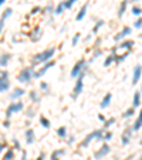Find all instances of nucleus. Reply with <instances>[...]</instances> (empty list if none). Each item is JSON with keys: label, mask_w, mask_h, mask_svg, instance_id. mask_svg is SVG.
Returning <instances> with one entry per match:
<instances>
[{"label": "nucleus", "mask_w": 142, "mask_h": 160, "mask_svg": "<svg viewBox=\"0 0 142 160\" xmlns=\"http://www.w3.org/2000/svg\"><path fill=\"white\" fill-rule=\"evenodd\" d=\"M54 54H55V48H54V47H50V48L41 51V53H37L33 57V65L48 63V61H51V58L54 57Z\"/></svg>", "instance_id": "1"}, {"label": "nucleus", "mask_w": 142, "mask_h": 160, "mask_svg": "<svg viewBox=\"0 0 142 160\" xmlns=\"http://www.w3.org/2000/svg\"><path fill=\"white\" fill-rule=\"evenodd\" d=\"M33 75H34V68L33 67H27V68H23L20 71V74L17 75V81L21 84H29L33 80Z\"/></svg>", "instance_id": "2"}, {"label": "nucleus", "mask_w": 142, "mask_h": 160, "mask_svg": "<svg viewBox=\"0 0 142 160\" xmlns=\"http://www.w3.org/2000/svg\"><path fill=\"white\" fill-rule=\"evenodd\" d=\"M87 65H88V64L85 63V60L77 61V63H75V65L73 67V70H71V72H70L71 78H78L82 72H87Z\"/></svg>", "instance_id": "3"}, {"label": "nucleus", "mask_w": 142, "mask_h": 160, "mask_svg": "<svg viewBox=\"0 0 142 160\" xmlns=\"http://www.w3.org/2000/svg\"><path fill=\"white\" fill-rule=\"evenodd\" d=\"M24 109V103L21 101H17V102H13L10 103L6 109V119H10L11 115L13 114H17V112H21Z\"/></svg>", "instance_id": "4"}, {"label": "nucleus", "mask_w": 142, "mask_h": 160, "mask_svg": "<svg viewBox=\"0 0 142 160\" xmlns=\"http://www.w3.org/2000/svg\"><path fill=\"white\" fill-rule=\"evenodd\" d=\"M84 75H85V72H82L81 75L77 78V81H75L74 89H73V93H71V98H73V99H77V98L80 97V93L82 92V89H84V82H82Z\"/></svg>", "instance_id": "5"}, {"label": "nucleus", "mask_w": 142, "mask_h": 160, "mask_svg": "<svg viewBox=\"0 0 142 160\" xmlns=\"http://www.w3.org/2000/svg\"><path fill=\"white\" fill-rule=\"evenodd\" d=\"M54 65H55V61H53V60L48 61V63H46V64H44V65H43V67H41L38 71H34L33 78H37V80H38V78H41V77L44 75V74L47 72V71L50 70V68L54 67Z\"/></svg>", "instance_id": "6"}, {"label": "nucleus", "mask_w": 142, "mask_h": 160, "mask_svg": "<svg viewBox=\"0 0 142 160\" xmlns=\"http://www.w3.org/2000/svg\"><path fill=\"white\" fill-rule=\"evenodd\" d=\"M111 152V147H109V145L108 143H104L101 147H100L97 152L94 153V159L95 160H100V159H102V157H105L107 154Z\"/></svg>", "instance_id": "7"}, {"label": "nucleus", "mask_w": 142, "mask_h": 160, "mask_svg": "<svg viewBox=\"0 0 142 160\" xmlns=\"http://www.w3.org/2000/svg\"><path fill=\"white\" fill-rule=\"evenodd\" d=\"M132 47H134V41L132 40H124L121 44H119L118 47H115L114 50H112V53H115V51H121V50H125V53H131L132 51Z\"/></svg>", "instance_id": "8"}, {"label": "nucleus", "mask_w": 142, "mask_h": 160, "mask_svg": "<svg viewBox=\"0 0 142 160\" xmlns=\"http://www.w3.org/2000/svg\"><path fill=\"white\" fill-rule=\"evenodd\" d=\"M41 36H43V30H41L40 27H34L33 30L29 33V38H30L33 43H37V41H40V38H41Z\"/></svg>", "instance_id": "9"}, {"label": "nucleus", "mask_w": 142, "mask_h": 160, "mask_svg": "<svg viewBox=\"0 0 142 160\" xmlns=\"http://www.w3.org/2000/svg\"><path fill=\"white\" fill-rule=\"evenodd\" d=\"M132 133H134L132 128H126V129L124 130V133H122V136H121V143L124 145V146H128V145L131 143Z\"/></svg>", "instance_id": "10"}, {"label": "nucleus", "mask_w": 142, "mask_h": 160, "mask_svg": "<svg viewBox=\"0 0 142 160\" xmlns=\"http://www.w3.org/2000/svg\"><path fill=\"white\" fill-rule=\"evenodd\" d=\"M141 77H142V65L138 64V65H135L134 72H132V85H136L139 82V80H141Z\"/></svg>", "instance_id": "11"}, {"label": "nucleus", "mask_w": 142, "mask_h": 160, "mask_svg": "<svg viewBox=\"0 0 142 160\" xmlns=\"http://www.w3.org/2000/svg\"><path fill=\"white\" fill-rule=\"evenodd\" d=\"M131 34V27H124L122 28V31H119L118 34H115L114 36V40L118 43V41H124V38H125L126 36H129Z\"/></svg>", "instance_id": "12"}, {"label": "nucleus", "mask_w": 142, "mask_h": 160, "mask_svg": "<svg viewBox=\"0 0 142 160\" xmlns=\"http://www.w3.org/2000/svg\"><path fill=\"white\" fill-rule=\"evenodd\" d=\"M24 137H26V143L27 145H33L34 140H36V133L31 128H29L26 132H24Z\"/></svg>", "instance_id": "13"}, {"label": "nucleus", "mask_w": 142, "mask_h": 160, "mask_svg": "<svg viewBox=\"0 0 142 160\" xmlns=\"http://www.w3.org/2000/svg\"><path fill=\"white\" fill-rule=\"evenodd\" d=\"M11 60V54L10 53H4L0 55V67L2 68H6L7 65H9V63H10Z\"/></svg>", "instance_id": "14"}, {"label": "nucleus", "mask_w": 142, "mask_h": 160, "mask_svg": "<svg viewBox=\"0 0 142 160\" xmlns=\"http://www.w3.org/2000/svg\"><path fill=\"white\" fill-rule=\"evenodd\" d=\"M112 101V93L108 92V93H105L104 98L101 99V103H100V106L102 108V109H105V108H108L109 106V103H111Z\"/></svg>", "instance_id": "15"}, {"label": "nucleus", "mask_w": 142, "mask_h": 160, "mask_svg": "<svg viewBox=\"0 0 142 160\" xmlns=\"http://www.w3.org/2000/svg\"><path fill=\"white\" fill-rule=\"evenodd\" d=\"M24 93H26V91H24L23 88H16V89L10 93V99H13V101L20 99L21 97H24Z\"/></svg>", "instance_id": "16"}, {"label": "nucleus", "mask_w": 142, "mask_h": 160, "mask_svg": "<svg viewBox=\"0 0 142 160\" xmlns=\"http://www.w3.org/2000/svg\"><path fill=\"white\" fill-rule=\"evenodd\" d=\"M87 10H88V4L85 3L84 6L80 9V11H78V14L75 16V20L77 21H81V20H84V17H85V14H87Z\"/></svg>", "instance_id": "17"}, {"label": "nucleus", "mask_w": 142, "mask_h": 160, "mask_svg": "<svg viewBox=\"0 0 142 160\" xmlns=\"http://www.w3.org/2000/svg\"><path fill=\"white\" fill-rule=\"evenodd\" d=\"M141 128H142V109H141V112H139L136 120L134 122V125H132V130H134V132H136V130H139Z\"/></svg>", "instance_id": "18"}, {"label": "nucleus", "mask_w": 142, "mask_h": 160, "mask_svg": "<svg viewBox=\"0 0 142 160\" xmlns=\"http://www.w3.org/2000/svg\"><path fill=\"white\" fill-rule=\"evenodd\" d=\"M94 139H95V135H94V132H91V133H88L87 136H85V139L81 142V145H80V146H81V147H87Z\"/></svg>", "instance_id": "19"}, {"label": "nucleus", "mask_w": 142, "mask_h": 160, "mask_svg": "<svg viewBox=\"0 0 142 160\" xmlns=\"http://www.w3.org/2000/svg\"><path fill=\"white\" fill-rule=\"evenodd\" d=\"M64 154H65V150L64 149H57V150H54V152L51 153L50 159L51 160H60V157L64 156Z\"/></svg>", "instance_id": "20"}, {"label": "nucleus", "mask_w": 142, "mask_h": 160, "mask_svg": "<svg viewBox=\"0 0 142 160\" xmlns=\"http://www.w3.org/2000/svg\"><path fill=\"white\" fill-rule=\"evenodd\" d=\"M141 105V92H135L132 98V108H138Z\"/></svg>", "instance_id": "21"}, {"label": "nucleus", "mask_w": 142, "mask_h": 160, "mask_svg": "<svg viewBox=\"0 0 142 160\" xmlns=\"http://www.w3.org/2000/svg\"><path fill=\"white\" fill-rule=\"evenodd\" d=\"M126 7H128V0H122L121 6H119V9H118V17H119V19L124 16V13H125V10H126Z\"/></svg>", "instance_id": "22"}, {"label": "nucleus", "mask_w": 142, "mask_h": 160, "mask_svg": "<svg viewBox=\"0 0 142 160\" xmlns=\"http://www.w3.org/2000/svg\"><path fill=\"white\" fill-rule=\"evenodd\" d=\"M9 89H10V81H9V80L2 81V82H0V93L7 92Z\"/></svg>", "instance_id": "23"}, {"label": "nucleus", "mask_w": 142, "mask_h": 160, "mask_svg": "<svg viewBox=\"0 0 142 160\" xmlns=\"http://www.w3.org/2000/svg\"><path fill=\"white\" fill-rule=\"evenodd\" d=\"M40 125L44 128V129H50L51 128V122L46 116H40Z\"/></svg>", "instance_id": "24"}, {"label": "nucleus", "mask_w": 142, "mask_h": 160, "mask_svg": "<svg viewBox=\"0 0 142 160\" xmlns=\"http://www.w3.org/2000/svg\"><path fill=\"white\" fill-rule=\"evenodd\" d=\"M134 115H135V108H128V109L124 112L122 118H124V119H129V118H132Z\"/></svg>", "instance_id": "25"}, {"label": "nucleus", "mask_w": 142, "mask_h": 160, "mask_svg": "<svg viewBox=\"0 0 142 160\" xmlns=\"http://www.w3.org/2000/svg\"><path fill=\"white\" fill-rule=\"evenodd\" d=\"M3 160H14V150L13 149H6V153L3 156Z\"/></svg>", "instance_id": "26"}, {"label": "nucleus", "mask_w": 142, "mask_h": 160, "mask_svg": "<svg viewBox=\"0 0 142 160\" xmlns=\"http://www.w3.org/2000/svg\"><path fill=\"white\" fill-rule=\"evenodd\" d=\"M57 136L61 137V139H65V137H67V128H64V126L58 128L57 129Z\"/></svg>", "instance_id": "27"}, {"label": "nucleus", "mask_w": 142, "mask_h": 160, "mask_svg": "<svg viewBox=\"0 0 142 160\" xmlns=\"http://www.w3.org/2000/svg\"><path fill=\"white\" fill-rule=\"evenodd\" d=\"M64 10H65L64 2H61V3L58 4V6L54 9V14H57V16H60V14H63V11H64Z\"/></svg>", "instance_id": "28"}, {"label": "nucleus", "mask_w": 142, "mask_h": 160, "mask_svg": "<svg viewBox=\"0 0 142 160\" xmlns=\"http://www.w3.org/2000/svg\"><path fill=\"white\" fill-rule=\"evenodd\" d=\"M29 97H30V99H31V102H33V103H38V102H40V98H38V95H37L36 91H31V92L29 93Z\"/></svg>", "instance_id": "29"}, {"label": "nucleus", "mask_w": 142, "mask_h": 160, "mask_svg": "<svg viewBox=\"0 0 142 160\" xmlns=\"http://www.w3.org/2000/svg\"><path fill=\"white\" fill-rule=\"evenodd\" d=\"M104 26V20H98L97 23H95V26L92 27V34H97L100 31V28Z\"/></svg>", "instance_id": "30"}, {"label": "nucleus", "mask_w": 142, "mask_h": 160, "mask_svg": "<svg viewBox=\"0 0 142 160\" xmlns=\"http://www.w3.org/2000/svg\"><path fill=\"white\" fill-rule=\"evenodd\" d=\"M115 61V54H111V55H108V57L105 58V61H104V67H109L112 63Z\"/></svg>", "instance_id": "31"}, {"label": "nucleus", "mask_w": 142, "mask_h": 160, "mask_svg": "<svg viewBox=\"0 0 142 160\" xmlns=\"http://www.w3.org/2000/svg\"><path fill=\"white\" fill-rule=\"evenodd\" d=\"M11 13H13V9H10V7H9V9H6V10L3 11V14H2V17H0V20H6V19H9V17L11 16Z\"/></svg>", "instance_id": "32"}, {"label": "nucleus", "mask_w": 142, "mask_h": 160, "mask_svg": "<svg viewBox=\"0 0 142 160\" xmlns=\"http://www.w3.org/2000/svg\"><path fill=\"white\" fill-rule=\"evenodd\" d=\"M131 13L134 14V16L139 17V16H141V14H142V9H141V7H139V6H134V7H132V9H131Z\"/></svg>", "instance_id": "33"}, {"label": "nucleus", "mask_w": 142, "mask_h": 160, "mask_svg": "<svg viewBox=\"0 0 142 160\" xmlns=\"http://www.w3.org/2000/svg\"><path fill=\"white\" fill-rule=\"evenodd\" d=\"M80 38H81V34H80V33H75L74 37H73V40H71V44H73V47H77V44L80 43Z\"/></svg>", "instance_id": "34"}, {"label": "nucleus", "mask_w": 142, "mask_h": 160, "mask_svg": "<svg viewBox=\"0 0 142 160\" xmlns=\"http://www.w3.org/2000/svg\"><path fill=\"white\" fill-rule=\"evenodd\" d=\"M115 122H117V119H115V118H109V119H107V120L104 122V129H108V128L112 126Z\"/></svg>", "instance_id": "35"}, {"label": "nucleus", "mask_w": 142, "mask_h": 160, "mask_svg": "<svg viewBox=\"0 0 142 160\" xmlns=\"http://www.w3.org/2000/svg\"><path fill=\"white\" fill-rule=\"evenodd\" d=\"M6 80H9V71L0 70V82H2V81H6Z\"/></svg>", "instance_id": "36"}, {"label": "nucleus", "mask_w": 142, "mask_h": 160, "mask_svg": "<svg viewBox=\"0 0 142 160\" xmlns=\"http://www.w3.org/2000/svg\"><path fill=\"white\" fill-rule=\"evenodd\" d=\"M77 2H78V0H65V2H64L65 9H71V7H73L75 3H77Z\"/></svg>", "instance_id": "37"}, {"label": "nucleus", "mask_w": 142, "mask_h": 160, "mask_svg": "<svg viewBox=\"0 0 142 160\" xmlns=\"http://www.w3.org/2000/svg\"><path fill=\"white\" fill-rule=\"evenodd\" d=\"M41 11H43V9H41L40 6H36V7H33V9H31V16H36V14H38V13H41Z\"/></svg>", "instance_id": "38"}, {"label": "nucleus", "mask_w": 142, "mask_h": 160, "mask_svg": "<svg viewBox=\"0 0 142 160\" xmlns=\"http://www.w3.org/2000/svg\"><path fill=\"white\" fill-rule=\"evenodd\" d=\"M11 142H13V150H21V145H20V142H19V140L13 139Z\"/></svg>", "instance_id": "39"}, {"label": "nucleus", "mask_w": 142, "mask_h": 160, "mask_svg": "<svg viewBox=\"0 0 142 160\" xmlns=\"http://www.w3.org/2000/svg\"><path fill=\"white\" fill-rule=\"evenodd\" d=\"M111 139H112V132H105L102 135V140H105V142H109Z\"/></svg>", "instance_id": "40"}, {"label": "nucleus", "mask_w": 142, "mask_h": 160, "mask_svg": "<svg viewBox=\"0 0 142 160\" xmlns=\"http://www.w3.org/2000/svg\"><path fill=\"white\" fill-rule=\"evenodd\" d=\"M26 114H27V115H26V116H27V118H30V119H31V118H33L34 115H36V109H34V108H29Z\"/></svg>", "instance_id": "41"}, {"label": "nucleus", "mask_w": 142, "mask_h": 160, "mask_svg": "<svg viewBox=\"0 0 142 160\" xmlns=\"http://www.w3.org/2000/svg\"><path fill=\"white\" fill-rule=\"evenodd\" d=\"M134 27H135V28H142V17L136 19L135 23H134Z\"/></svg>", "instance_id": "42"}, {"label": "nucleus", "mask_w": 142, "mask_h": 160, "mask_svg": "<svg viewBox=\"0 0 142 160\" xmlns=\"http://www.w3.org/2000/svg\"><path fill=\"white\" fill-rule=\"evenodd\" d=\"M101 54H102V51L100 50V48H98V50H97V48H95V53H94V55H92L91 61H92V60H95V58H97V57H100V55H101Z\"/></svg>", "instance_id": "43"}, {"label": "nucleus", "mask_w": 142, "mask_h": 160, "mask_svg": "<svg viewBox=\"0 0 142 160\" xmlns=\"http://www.w3.org/2000/svg\"><path fill=\"white\" fill-rule=\"evenodd\" d=\"M44 11H46V13H50V11H54V6H53V3H51V4H48V6L46 7V9H44Z\"/></svg>", "instance_id": "44"}, {"label": "nucleus", "mask_w": 142, "mask_h": 160, "mask_svg": "<svg viewBox=\"0 0 142 160\" xmlns=\"http://www.w3.org/2000/svg\"><path fill=\"white\" fill-rule=\"evenodd\" d=\"M40 89H43V91H47V89H48V84H46V82H41V84H40Z\"/></svg>", "instance_id": "45"}, {"label": "nucleus", "mask_w": 142, "mask_h": 160, "mask_svg": "<svg viewBox=\"0 0 142 160\" xmlns=\"http://www.w3.org/2000/svg\"><path fill=\"white\" fill-rule=\"evenodd\" d=\"M3 128H6V129H7V128H10V119L4 120V122H3Z\"/></svg>", "instance_id": "46"}, {"label": "nucleus", "mask_w": 142, "mask_h": 160, "mask_svg": "<svg viewBox=\"0 0 142 160\" xmlns=\"http://www.w3.org/2000/svg\"><path fill=\"white\" fill-rule=\"evenodd\" d=\"M44 159H46V153H44V152H41V153L37 156V159H36V160H44Z\"/></svg>", "instance_id": "47"}, {"label": "nucleus", "mask_w": 142, "mask_h": 160, "mask_svg": "<svg viewBox=\"0 0 142 160\" xmlns=\"http://www.w3.org/2000/svg\"><path fill=\"white\" fill-rule=\"evenodd\" d=\"M3 150H6V143L0 142V154H2V152H3Z\"/></svg>", "instance_id": "48"}, {"label": "nucleus", "mask_w": 142, "mask_h": 160, "mask_svg": "<svg viewBox=\"0 0 142 160\" xmlns=\"http://www.w3.org/2000/svg\"><path fill=\"white\" fill-rule=\"evenodd\" d=\"M74 140H75L74 136H70V137H68V140H67V143L68 145H73V143H74Z\"/></svg>", "instance_id": "49"}, {"label": "nucleus", "mask_w": 142, "mask_h": 160, "mask_svg": "<svg viewBox=\"0 0 142 160\" xmlns=\"http://www.w3.org/2000/svg\"><path fill=\"white\" fill-rule=\"evenodd\" d=\"M20 160H27V153H26V152H21V159Z\"/></svg>", "instance_id": "50"}, {"label": "nucleus", "mask_w": 142, "mask_h": 160, "mask_svg": "<svg viewBox=\"0 0 142 160\" xmlns=\"http://www.w3.org/2000/svg\"><path fill=\"white\" fill-rule=\"evenodd\" d=\"M3 28H4V21H3V20H0V34H2Z\"/></svg>", "instance_id": "51"}, {"label": "nucleus", "mask_w": 142, "mask_h": 160, "mask_svg": "<svg viewBox=\"0 0 142 160\" xmlns=\"http://www.w3.org/2000/svg\"><path fill=\"white\" fill-rule=\"evenodd\" d=\"M100 44H101V38H98V40L95 41V48H100Z\"/></svg>", "instance_id": "52"}, {"label": "nucleus", "mask_w": 142, "mask_h": 160, "mask_svg": "<svg viewBox=\"0 0 142 160\" xmlns=\"http://www.w3.org/2000/svg\"><path fill=\"white\" fill-rule=\"evenodd\" d=\"M98 119L101 120V122H105V120H107V119H105V116H104V115H98Z\"/></svg>", "instance_id": "53"}, {"label": "nucleus", "mask_w": 142, "mask_h": 160, "mask_svg": "<svg viewBox=\"0 0 142 160\" xmlns=\"http://www.w3.org/2000/svg\"><path fill=\"white\" fill-rule=\"evenodd\" d=\"M4 2H6V0H0V7L3 6V3H4Z\"/></svg>", "instance_id": "54"}, {"label": "nucleus", "mask_w": 142, "mask_h": 160, "mask_svg": "<svg viewBox=\"0 0 142 160\" xmlns=\"http://www.w3.org/2000/svg\"><path fill=\"white\" fill-rule=\"evenodd\" d=\"M139 145H141V146H142V139H141V142H139Z\"/></svg>", "instance_id": "55"}, {"label": "nucleus", "mask_w": 142, "mask_h": 160, "mask_svg": "<svg viewBox=\"0 0 142 160\" xmlns=\"http://www.w3.org/2000/svg\"><path fill=\"white\" fill-rule=\"evenodd\" d=\"M139 160H142V156H141V157H139Z\"/></svg>", "instance_id": "56"}, {"label": "nucleus", "mask_w": 142, "mask_h": 160, "mask_svg": "<svg viewBox=\"0 0 142 160\" xmlns=\"http://www.w3.org/2000/svg\"><path fill=\"white\" fill-rule=\"evenodd\" d=\"M141 92H142V85H141Z\"/></svg>", "instance_id": "57"}]
</instances>
